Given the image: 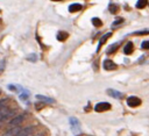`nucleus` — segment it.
<instances>
[{"label":"nucleus","instance_id":"22","mask_svg":"<svg viewBox=\"0 0 149 136\" xmlns=\"http://www.w3.org/2000/svg\"><path fill=\"white\" fill-rule=\"evenodd\" d=\"M141 48L144 49V50H148V49H149V40L143 41V42L141 43Z\"/></svg>","mask_w":149,"mask_h":136},{"label":"nucleus","instance_id":"7","mask_svg":"<svg viewBox=\"0 0 149 136\" xmlns=\"http://www.w3.org/2000/svg\"><path fill=\"white\" fill-rule=\"evenodd\" d=\"M102 67L105 69V70H115L116 67H118V65L112 60V59H105L104 60V63H102Z\"/></svg>","mask_w":149,"mask_h":136},{"label":"nucleus","instance_id":"10","mask_svg":"<svg viewBox=\"0 0 149 136\" xmlns=\"http://www.w3.org/2000/svg\"><path fill=\"white\" fill-rule=\"evenodd\" d=\"M111 35H112V33H107V34H105L104 36H101V38H100V41H99V44H98V48H97V52H99V51H100L101 45L106 42V40H107L108 37H111Z\"/></svg>","mask_w":149,"mask_h":136},{"label":"nucleus","instance_id":"11","mask_svg":"<svg viewBox=\"0 0 149 136\" xmlns=\"http://www.w3.org/2000/svg\"><path fill=\"white\" fill-rule=\"evenodd\" d=\"M33 127H26V128H23L20 133H19V135L17 136H29L31 133H33Z\"/></svg>","mask_w":149,"mask_h":136},{"label":"nucleus","instance_id":"20","mask_svg":"<svg viewBox=\"0 0 149 136\" xmlns=\"http://www.w3.org/2000/svg\"><path fill=\"white\" fill-rule=\"evenodd\" d=\"M28 96H29V93H28L27 91H23V92L20 93V96H19V98H20L21 100H27Z\"/></svg>","mask_w":149,"mask_h":136},{"label":"nucleus","instance_id":"12","mask_svg":"<svg viewBox=\"0 0 149 136\" xmlns=\"http://www.w3.org/2000/svg\"><path fill=\"white\" fill-rule=\"evenodd\" d=\"M36 98H37L38 100L43 101V102H47V103H54V102H55V100H54V99H51V98H48V96H45V95H42V94H37V95H36Z\"/></svg>","mask_w":149,"mask_h":136},{"label":"nucleus","instance_id":"25","mask_svg":"<svg viewBox=\"0 0 149 136\" xmlns=\"http://www.w3.org/2000/svg\"><path fill=\"white\" fill-rule=\"evenodd\" d=\"M7 101H8L7 99H2V100H0V109L7 106V105H6V103H7Z\"/></svg>","mask_w":149,"mask_h":136},{"label":"nucleus","instance_id":"14","mask_svg":"<svg viewBox=\"0 0 149 136\" xmlns=\"http://www.w3.org/2000/svg\"><path fill=\"white\" fill-rule=\"evenodd\" d=\"M133 49H134L133 43H132V42H128V43L125 45V48H123V52H125L126 55H130V53L133 52Z\"/></svg>","mask_w":149,"mask_h":136},{"label":"nucleus","instance_id":"13","mask_svg":"<svg viewBox=\"0 0 149 136\" xmlns=\"http://www.w3.org/2000/svg\"><path fill=\"white\" fill-rule=\"evenodd\" d=\"M119 45H120V42H116V43H113V44H111L108 48H107V50H106V52L108 53V55H111V53H113L114 51H116V49L119 48Z\"/></svg>","mask_w":149,"mask_h":136},{"label":"nucleus","instance_id":"1","mask_svg":"<svg viewBox=\"0 0 149 136\" xmlns=\"http://www.w3.org/2000/svg\"><path fill=\"white\" fill-rule=\"evenodd\" d=\"M13 114H14V112H13L8 106L1 108V109H0V122H3V121H6V120H8V117H10Z\"/></svg>","mask_w":149,"mask_h":136},{"label":"nucleus","instance_id":"23","mask_svg":"<svg viewBox=\"0 0 149 136\" xmlns=\"http://www.w3.org/2000/svg\"><path fill=\"white\" fill-rule=\"evenodd\" d=\"M8 88L12 90V91H19V90H21V87L19 85H8Z\"/></svg>","mask_w":149,"mask_h":136},{"label":"nucleus","instance_id":"3","mask_svg":"<svg viewBox=\"0 0 149 136\" xmlns=\"http://www.w3.org/2000/svg\"><path fill=\"white\" fill-rule=\"evenodd\" d=\"M141 99L140 98H137V96H134V95H132V96H128L127 98V105L129 106V107H139L140 105H141Z\"/></svg>","mask_w":149,"mask_h":136},{"label":"nucleus","instance_id":"2","mask_svg":"<svg viewBox=\"0 0 149 136\" xmlns=\"http://www.w3.org/2000/svg\"><path fill=\"white\" fill-rule=\"evenodd\" d=\"M111 103L109 102H98L95 106H94V110L98 112V113H102V112H106L108 109H111Z\"/></svg>","mask_w":149,"mask_h":136},{"label":"nucleus","instance_id":"15","mask_svg":"<svg viewBox=\"0 0 149 136\" xmlns=\"http://www.w3.org/2000/svg\"><path fill=\"white\" fill-rule=\"evenodd\" d=\"M68 36H69V34L66 33V31H63V30H61L58 34H57V40L58 41H65L66 38H68Z\"/></svg>","mask_w":149,"mask_h":136},{"label":"nucleus","instance_id":"26","mask_svg":"<svg viewBox=\"0 0 149 136\" xmlns=\"http://www.w3.org/2000/svg\"><path fill=\"white\" fill-rule=\"evenodd\" d=\"M33 136H45L44 135V133H42V131H40V133H35Z\"/></svg>","mask_w":149,"mask_h":136},{"label":"nucleus","instance_id":"19","mask_svg":"<svg viewBox=\"0 0 149 136\" xmlns=\"http://www.w3.org/2000/svg\"><path fill=\"white\" fill-rule=\"evenodd\" d=\"M108 9H109V12L111 13H116L118 12V6L116 5H114V3H109V6H108Z\"/></svg>","mask_w":149,"mask_h":136},{"label":"nucleus","instance_id":"6","mask_svg":"<svg viewBox=\"0 0 149 136\" xmlns=\"http://www.w3.org/2000/svg\"><path fill=\"white\" fill-rule=\"evenodd\" d=\"M106 92H107V94H108L109 96L115 98V99H122V98L125 96V94H123L122 92L116 91V90H113V88H108Z\"/></svg>","mask_w":149,"mask_h":136},{"label":"nucleus","instance_id":"9","mask_svg":"<svg viewBox=\"0 0 149 136\" xmlns=\"http://www.w3.org/2000/svg\"><path fill=\"white\" fill-rule=\"evenodd\" d=\"M81 8H83V6H81L80 3L74 2V3H71V5L69 6V12H70V13H76V12L81 10Z\"/></svg>","mask_w":149,"mask_h":136},{"label":"nucleus","instance_id":"17","mask_svg":"<svg viewBox=\"0 0 149 136\" xmlns=\"http://www.w3.org/2000/svg\"><path fill=\"white\" fill-rule=\"evenodd\" d=\"M147 2L148 1H146V0H139L136 2V8H144L146 5H147Z\"/></svg>","mask_w":149,"mask_h":136},{"label":"nucleus","instance_id":"4","mask_svg":"<svg viewBox=\"0 0 149 136\" xmlns=\"http://www.w3.org/2000/svg\"><path fill=\"white\" fill-rule=\"evenodd\" d=\"M21 130L22 129L20 127H10L9 129L5 130V133H2L1 136H17Z\"/></svg>","mask_w":149,"mask_h":136},{"label":"nucleus","instance_id":"27","mask_svg":"<svg viewBox=\"0 0 149 136\" xmlns=\"http://www.w3.org/2000/svg\"><path fill=\"white\" fill-rule=\"evenodd\" d=\"M1 69H2V67H1V66H0V70H1Z\"/></svg>","mask_w":149,"mask_h":136},{"label":"nucleus","instance_id":"18","mask_svg":"<svg viewBox=\"0 0 149 136\" xmlns=\"http://www.w3.org/2000/svg\"><path fill=\"white\" fill-rule=\"evenodd\" d=\"M27 60L29 62H36L37 60V55L36 53H30L27 56Z\"/></svg>","mask_w":149,"mask_h":136},{"label":"nucleus","instance_id":"8","mask_svg":"<svg viewBox=\"0 0 149 136\" xmlns=\"http://www.w3.org/2000/svg\"><path fill=\"white\" fill-rule=\"evenodd\" d=\"M69 122H70L71 129H72L74 133H77V131L79 130V121H78V119L74 117V116H71V117L69 119Z\"/></svg>","mask_w":149,"mask_h":136},{"label":"nucleus","instance_id":"24","mask_svg":"<svg viewBox=\"0 0 149 136\" xmlns=\"http://www.w3.org/2000/svg\"><path fill=\"white\" fill-rule=\"evenodd\" d=\"M123 22V19L122 17H118L114 22H113V27H115V26H118V24H120V23H122Z\"/></svg>","mask_w":149,"mask_h":136},{"label":"nucleus","instance_id":"16","mask_svg":"<svg viewBox=\"0 0 149 136\" xmlns=\"http://www.w3.org/2000/svg\"><path fill=\"white\" fill-rule=\"evenodd\" d=\"M91 21H92V24L94 27H101L102 26V22H101V20L99 17H93Z\"/></svg>","mask_w":149,"mask_h":136},{"label":"nucleus","instance_id":"5","mask_svg":"<svg viewBox=\"0 0 149 136\" xmlns=\"http://www.w3.org/2000/svg\"><path fill=\"white\" fill-rule=\"evenodd\" d=\"M23 121H24V115H16L9 121V124L10 127H20V124Z\"/></svg>","mask_w":149,"mask_h":136},{"label":"nucleus","instance_id":"21","mask_svg":"<svg viewBox=\"0 0 149 136\" xmlns=\"http://www.w3.org/2000/svg\"><path fill=\"white\" fill-rule=\"evenodd\" d=\"M149 34V29H143V30H139V31H134L133 35H147Z\"/></svg>","mask_w":149,"mask_h":136}]
</instances>
